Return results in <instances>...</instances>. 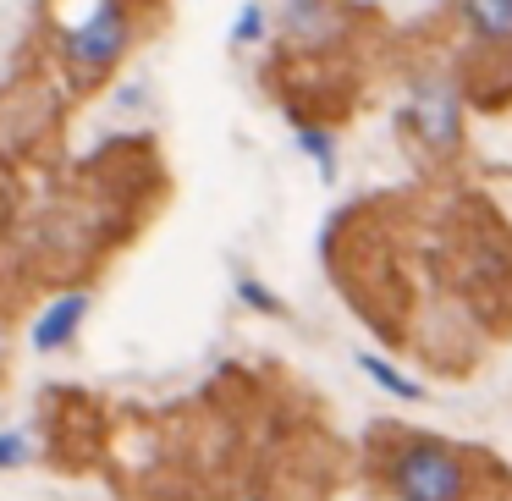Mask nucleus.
Wrapping results in <instances>:
<instances>
[{"mask_svg": "<svg viewBox=\"0 0 512 501\" xmlns=\"http://www.w3.org/2000/svg\"><path fill=\"white\" fill-rule=\"evenodd\" d=\"M375 479L397 501H507L501 463L408 424H375Z\"/></svg>", "mask_w": 512, "mask_h": 501, "instance_id": "nucleus-1", "label": "nucleus"}, {"mask_svg": "<svg viewBox=\"0 0 512 501\" xmlns=\"http://www.w3.org/2000/svg\"><path fill=\"white\" fill-rule=\"evenodd\" d=\"M50 23H56L67 78L78 89H100L105 72L122 67L138 39V17L127 0H50Z\"/></svg>", "mask_w": 512, "mask_h": 501, "instance_id": "nucleus-2", "label": "nucleus"}, {"mask_svg": "<svg viewBox=\"0 0 512 501\" xmlns=\"http://www.w3.org/2000/svg\"><path fill=\"white\" fill-rule=\"evenodd\" d=\"M408 127L419 133V144L430 155H457V144H463V100H457V83L446 72H419L413 78Z\"/></svg>", "mask_w": 512, "mask_h": 501, "instance_id": "nucleus-3", "label": "nucleus"}, {"mask_svg": "<svg viewBox=\"0 0 512 501\" xmlns=\"http://www.w3.org/2000/svg\"><path fill=\"white\" fill-rule=\"evenodd\" d=\"M83 314H89V298H83V292H61V298L34 320V331H28L34 353H61V347H67L72 336H78Z\"/></svg>", "mask_w": 512, "mask_h": 501, "instance_id": "nucleus-4", "label": "nucleus"}, {"mask_svg": "<svg viewBox=\"0 0 512 501\" xmlns=\"http://www.w3.org/2000/svg\"><path fill=\"white\" fill-rule=\"evenodd\" d=\"M457 12H463L468 28H474V39H479L485 56H507V45H512V0H457Z\"/></svg>", "mask_w": 512, "mask_h": 501, "instance_id": "nucleus-5", "label": "nucleus"}, {"mask_svg": "<svg viewBox=\"0 0 512 501\" xmlns=\"http://www.w3.org/2000/svg\"><path fill=\"white\" fill-rule=\"evenodd\" d=\"M358 369H364V375L375 380L380 391H391L397 402H424V386H419V380H408L397 364H386L380 353H358Z\"/></svg>", "mask_w": 512, "mask_h": 501, "instance_id": "nucleus-6", "label": "nucleus"}, {"mask_svg": "<svg viewBox=\"0 0 512 501\" xmlns=\"http://www.w3.org/2000/svg\"><path fill=\"white\" fill-rule=\"evenodd\" d=\"M292 144H298L303 155H309L314 166H320V177H325V182L336 177V138H331V133H320V127H298V133H292Z\"/></svg>", "mask_w": 512, "mask_h": 501, "instance_id": "nucleus-7", "label": "nucleus"}, {"mask_svg": "<svg viewBox=\"0 0 512 501\" xmlns=\"http://www.w3.org/2000/svg\"><path fill=\"white\" fill-rule=\"evenodd\" d=\"M237 298H243L248 303V309H259V314H270V320H281V314H287V303H281L276 298V292H270V287H259V281H237Z\"/></svg>", "mask_w": 512, "mask_h": 501, "instance_id": "nucleus-8", "label": "nucleus"}, {"mask_svg": "<svg viewBox=\"0 0 512 501\" xmlns=\"http://www.w3.org/2000/svg\"><path fill=\"white\" fill-rule=\"evenodd\" d=\"M259 28H265V6H259V0H248L243 12H237V23H232V45H248V39H259Z\"/></svg>", "mask_w": 512, "mask_h": 501, "instance_id": "nucleus-9", "label": "nucleus"}, {"mask_svg": "<svg viewBox=\"0 0 512 501\" xmlns=\"http://www.w3.org/2000/svg\"><path fill=\"white\" fill-rule=\"evenodd\" d=\"M28 435L23 430H0V468H17V463H28Z\"/></svg>", "mask_w": 512, "mask_h": 501, "instance_id": "nucleus-10", "label": "nucleus"}]
</instances>
